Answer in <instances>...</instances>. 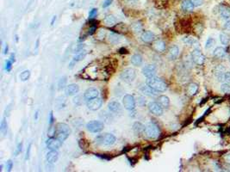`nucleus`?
<instances>
[{"label": "nucleus", "mask_w": 230, "mask_h": 172, "mask_svg": "<svg viewBox=\"0 0 230 172\" xmlns=\"http://www.w3.org/2000/svg\"><path fill=\"white\" fill-rule=\"evenodd\" d=\"M22 147H23V143H20L19 145H18V146H17V152H16V154H19L21 152H22Z\"/></svg>", "instance_id": "46"}, {"label": "nucleus", "mask_w": 230, "mask_h": 172, "mask_svg": "<svg viewBox=\"0 0 230 172\" xmlns=\"http://www.w3.org/2000/svg\"><path fill=\"white\" fill-rule=\"evenodd\" d=\"M229 50H230V46H229Z\"/></svg>", "instance_id": "55"}, {"label": "nucleus", "mask_w": 230, "mask_h": 172, "mask_svg": "<svg viewBox=\"0 0 230 172\" xmlns=\"http://www.w3.org/2000/svg\"><path fill=\"white\" fill-rule=\"evenodd\" d=\"M122 104L124 106V108L129 110V111H132L134 110L135 107H136V103H135V100L134 97L132 95H125L122 98Z\"/></svg>", "instance_id": "7"}, {"label": "nucleus", "mask_w": 230, "mask_h": 172, "mask_svg": "<svg viewBox=\"0 0 230 172\" xmlns=\"http://www.w3.org/2000/svg\"><path fill=\"white\" fill-rule=\"evenodd\" d=\"M130 61H131L132 64L135 66H141L142 64V57L140 54H134L131 57Z\"/></svg>", "instance_id": "26"}, {"label": "nucleus", "mask_w": 230, "mask_h": 172, "mask_svg": "<svg viewBox=\"0 0 230 172\" xmlns=\"http://www.w3.org/2000/svg\"><path fill=\"white\" fill-rule=\"evenodd\" d=\"M225 68L222 66H216L215 71V74L216 76V78H218L219 81H224V74H225Z\"/></svg>", "instance_id": "21"}, {"label": "nucleus", "mask_w": 230, "mask_h": 172, "mask_svg": "<svg viewBox=\"0 0 230 172\" xmlns=\"http://www.w3.org/2000/svg\"><path fill=\"white\" fill-rule=\"evenodd\" d=\"M132 29H133V31L134 32H135V33H141V31H142V25H141V23L139 22H134V23H133V25H132Z\"/></svg>", "instance_id": "34"}, {"label": "nucleus", "mask_w": 230, "mask_h": 172, "mask_svg": "<svg viewBox=\"0 0 230 172\" xmlns=\"http://www.w3.org/2000/svg\"><path fill=\"white\" fill-rule=\"evenodd\" d=\"M191 59L195 64L198 66H202L205 61V57L200 49H194L191 52Z\"/></svg>", "instance_id": "9"}, {"label": "nucleus", "mask_w": 230, "mask_h": 172, "mask_svg": "<svg viewBox=\"0 0 230 172\" xmlns=\"http://www.w3.org/2000/svg\"><path fill=\"white\" fill-rule=\"evenodd\" d=\"M46 145L49 150H59L61 146V141L57 138L51 137L47 140Z\"/></svg>", "instance_id": "11"}, {"label": "nucleus", "mask_w": 230, "mask_h": 172, "mask_svg": "<svg viewBox=\"0 0 230 172\" xmlns=\"http://www.w3.org/2000/svg\"><path fill=\"white\" fill-rule=\"evenodd\" d=\"M103 127H104L103 123L99 121V120H91L86 124L87 130L90 131L91 133H94V134L101 132L103 129Z\"/></svg>", "instance_id": "6"}, {"label": "nucleus", "mask_w": 230, "mask_h": 172, "mask_svg": "<svg viewBox=\"0 0 230 172\" xmlns=\"http://www.w3.org/2000/svg\"><path fill=\"white\" fill-rule=\"evenodd\" d=\"M55 20H56V16H53V19H52V21H51V25H53Z\"/></svg>", "instance_id": "51"}, {"label": "nucleus", "mask_w": 230, "mask_h": 172, "mask_svg": "<svg viewBox=\"0 0 230 172\" xmlns=\"http://www.w3.org/2000/svg\"><path fill=\"white\" fill-rule=\"evenodd\" d=\"M112 2H113V0H105V1L103 2V8L109 7V6L112 3Z\"/></svg>", "instance_id": "43"}, {"label": "nucleus", "mask_w": 230, "mask_h": 172, "mask_svg": "<svg viewBox=\"0 0 230 172\" xmlns=\"http://www.w3.org/2000/svg\"><path fill=\"white\" fill-rule=\"evenodd\" d=\"M71 133H72L71 128L69 127L68 125H66V123H59V124H57V126L55 127L56 138L58 139H60L61 142L65 141L66 138L69 137Z\"/></svg>", "instance_id": "2"}, {"label": "nucleus", "mask_w": 230, "mask_h": 172, "mask_svg": "<svg viewBox=\"0 0 230 172\" xmlns=\"http://www.w3.org/2000/svg\"><path fill=\"white\" fill-rule=\"evenodd\" d=\"M224 82L230 84V72H225V74H224Z\"/></svg>", "instance_id": "42"}, {"label": "nucleus", "mask_w": 230, "mask_h": 172, "mask_svg": "<svg viewBox=\"0 0 230 172\" xmlns=\"http://www.w3.org/2000/svg\"><path fill=\"white\" fill-rule=\"evenodd\" d=\"M19 78H20V79H21L23 82L27 81V80L30 78V71L29 70H25V71H22L21 74L19 75Z\"/></svg>", "instance_id": "33"}, {"label": "nucleus", "mask_w": 230, "mask_h": 172, "mask_svg": "<svg viewBox=\"0 0 230 172\" xmlns=\"http://www.w3.org/2000/svg\"><path fill=\"white\" fill-rule=\"evenodd\" d=\"M224 28L227 29V30H229L230 31V19H228L224 24Z\"/></svg>", "instance_id": "45"}, {"label": "nucleus", "mask_w": 230, "mask_h": 172, "mask_svg": "<svg viewBox=\"0 0 230 172\" xmlns=\"http://www.w3.org/2000/svg\"><path fill=\"white\" fill-rule=\"evenodd\" d=\"M179 48L178 46H172L170 48L168 53L170 59H175L179 56Z\"/></svg>", "instance_id": "25"}, {"label": "nucleus", "mask_w": 230, "mask_h": 172, "mask_svg": "<svg viewBox=\"0 0 230 172\" xmlns=\"http://www.w3.org/2000/svg\"><path fill=\"white\" fill-rule=\"evenodd\" d=\"M229 61H230V55H229Z\"/></svg>", "instance_id": "54"}, {"label": "nucleus", "mask_w": 230, "mask_h": 172, "mask_svg": "<svg viewBox=\"0 0 230 172\" xmlns=\"http://www.w3.org/2000/svg\"><path fill=\"white\" fill-rule=\"evenodd\" d=\"M103 22H104V23L107 26H113V25H115V22H116V19H115V17L113 15H107L106 17H104Z\"/></svg>", "instance_id": "30"}, {"label": "nucleus", "mask_w": 230, "mask_h": 172, "mask_svg": "<svg viewBox=\"0 0 230 172\" xmlns=\"http://www.w3.org/2000/svg\"><path fill=\"white\" fill-rule=\"evenodd\" d=\"M221 90L223 92V93H225V94H229L230 93V84H229V83H223V84H222V85H221Z\"/></svg>", "instance_id": "36"}, {"label": "nucleus", "mask_w": 230, "mask_h": 172, "mask_svg": "<svg viewBox=\"0 0 230 172\" xmlns=\"http://www.w3.org/2000/svg\"><path fill=\"white\" fill-rule=\"evenodd\" d=\"M99 92L97 89H94V88H90L88 89H86V91L84 92V100L87 102L89 100H91L93 98H96V97H98Z\"/></svg>", "instance_id": "13"}, {"label": "nucleus", "mask_w": 230, "mask_h": 172, "mask_svg": "<svg viewBox=\"0 0 230 172\" xmlns=\"http://www.w3.org/2000/svg\"><path fill=\"white\" fill-rule=\"evenodd\" d=\"M79 87L76 84H72L67 85L65 89L66 96H75L79 93Z\"/></svg>", "instance_id": "15"}, {"label": "nucleus", "mask_w": 230, "mask_h": 172, "mask_svg": "<svg viewBox=\"0 0 230 172\" xmlns=\"http://www.w3.org/2000/svg\"><path fill=\"white\" fill-rule=\"evenodd\" d=\"M12 64H13V62H12L11 59H9V60L6 61V63H5V70H6L7 71H10L11 70V68H12Z\"/></svg>", "instance_id": "40"}, {"label": "nucleus", "mask_w": 230, "mask_h": 172, "mask_svg": "<svg viewBox=\"0 0 230 172\" xmlns=\"http://www.w3.org/2000/svg\"><path fill=\"white\" fill-rule=\"evenodd\" d=\"M97 142L98 144H101L103 145H105V146H111L113 145L115 143V140L116 138L115 137L111 134H103V135H100L97 138Z\"/></svg>", "instance_id": "4"}, {"label": "nucleus", "mask_w": 230, "mask_h": 172, "mask_svg": "<svg viewBox=\"0 0 230 172\" xmlns=\"http://www.w3.org/2000/svg\"><path fill=\"white\" fill-rule=\"evenodd\" d=\"M87 108L91 111H96L99 109L103 105V100L100 97H96L86 102Z\"/></svg>", "instance_id": "10"}, {"label": "nucleus", "mask_w": 230, "mask_h": 172, "mask_svg": "<svg viewBox=\"0 0 230 172\" xmlns=\"http://www.w3.org/2000/svg\"><path fill=\"white\" fill-rule=\"evenodd\" d=\"M66 77H63V78H60V80L59 81V84H58V88H59V89H63L65 86H66Z\"/></svg>", "instance_id": "38"}, {"label": "nucleus", "mask_w": 230, "mask_h": 172, "mask_svg": "<svg viewBox=\"0 0 230 172\" xmlns=\"http://www.w3.org/2000/svg\"><path fill=\"white\" fill-rule=\"evenodd\" d=\"M148 109L154 115L160 116L163 115V107L159 103H155V102L149 103H148Z\"/></svg>", "instance_id": "8"}, {"label": "nucleus", "mask_w": 230, "mask_h": 172, "mask_svg": "<svg viewBox=\"0 0 230 172\" xmlns=\"http://www.w3.org/2000/svg\"><path fill=\"white\" fill-rule=\"evenodd\" d=\"M220 41H221V43L224 46H228L229 43L230 38L229 36L225 33H222L220 34Z\"/></svg>", "instance_id": "32"}, {"label": "nucleus", "mask_w": 230, "mask_h": 172, "mask_svg": "<svg viewBox=\"0 0 230 172\" xmlns=\"http://www.w3.org/2000/svg\"><path fill=\"white\" fill-rule=\"evenodd\" d=\"M141 39L142 41L147 42V43L152 42L155 40V34L152 31H144L141 35Z\"/></svg>", "instance_id": "18"}, {"label": "nucleus", "mask_w": 230, "mask_h": 172, "mask_svg": "<svg viewBox=\"0 0 230 172\" xmlns=\"http://www.w3.org/2000/svg\"><path fill=\"white\" fill-rule=\"evenodd\" d=\"M224 159H225V161H226L227 163H229L230 164V153L226 155V156L224 157Z\"/></svg>", "instance_id": "48"}, {"label": "nucleus", "mask_w": 230, "mask_h": 172, "mask_svg": "<svg viewBox=\"0 0 230 172\" xmlns=\"http://www.w3.org/2000/svg\"><path fill=\"white\" fill-rule=\"evenodd\" d=\"M145 134L148 138L155 139L160 136V131L159 127L155 123L149 122L145 126Z\"/></svg>", "instance_id": "3"}, {"label": "nucleus", "mask_w": 230, "mask_h": 172, "mask_svg": "<svg viewBox=\"0 0 230 172\" xmlns=\"http://www.w3.org/2000/svg\"><path fill=\"white\" fill-rule=\"evenodd\" d=\"M12 166H13V163H12V161H11V160H9V161L7 162V164H6V168H7L8 171H11Z\"/></svg>", "instance_id": "44"}, {"label": "nucleus", "mask_w": 230, "mask_h": 172, "mask_svg": "<svg viewBox=\"0 0 230 172\" xmlns=\"http://www.w3.org/2000/svg\"><path fill=\"white\" fill-rule=\"evenodd\" d=\"M140 89L144 95L148 96H155L158 94V91H156L155 89H153L152 87H150L148 85H142Z\"/></svg>", "instance_id": "16"}, {"label": "nucleus", "mask_w": 230, "mask_h": 172, "mask_svg": "<svg viewBox=\"0 0 230 172\" xmlns=\"http://www.w3.org/2000/svg\"><path fill=\"white\" fill-rule=\"evenodd\" d=\"M133 130L137 136H141V134H145V126L141 122H135L133 125Z\"/></svg>", "instance_id": "20"}, {"label": "nucleus", "mask_w": 230, "mask_h": 172, "mask_svg": "<svg viewBox=\"0 0 230 172\" xmlns=\"http://www.w3.org/2000/svg\"><path fill=\"white\" fill-rule=\"evenodd\" d=\"M195 6L193 4V3L191 2V0H184L181 3V9L184 11L186 12H191L194 10Z\"/></svg>", "instance_id": "19"}, {"label": "nucleus", "mask_w": 230, "mask_h": 172, "mask_svg": "<svg viewBox=\"0 0 230 172\" xmlns=\"http://www.w3.org/2000/svg\"><path fill=\"white\" fill-rule=\"evenodd\" d=\"M85 55H86V51L85 50H83L82 49V50L79 51L77 52V54L73 57L72 62H79V61L82 60L85 57Z\"/></svg>", "instance_id": "31"}, {"label": "nucleus", "mask_w": 230, "mask_h": 172, "mask_svg": "<svg viewBox=\"0 0 230 172\" xmlns=\"http://www.w3.org/2000/svg\"><path fill=\"white\" fill-rule=\"evenodd\" d=\"M153 48L156 51L160 52H162L165 50V43L163 41L161 40H159L157 41L154 45H153Z\"/></svg>", "instance_id": "28"}, {"label": "nucleus", "mask_w": 230, "mask_h": 172, "mask_svg": "<svg viewBox=\"0 0 230 172\" xmlns=\"http://www.w3.org/2000/svg\"><path fill=\"white\" fill-rule=\"evenodd\" d=\"M146 84L158 92H164L167 89V85L165 84L164 80L155 76L151 77V78H147Z\"/></svg>", "instance_id": "1"}, {"label": "nucleus", "mask_w": 230, "mask_h": 172, "mask_svg": "<svg viewBox=\"0 0 230 172\" xmlns=\"http://www.w3.org/2000/svg\"><path fill=\"white\" fill-rule=\"evenodd\" d=\"M219 13H220V16L222 18L225 19V20H228L230 19V9L226 7V6H220V9H219Z\"/></svg>", "instance_id": "23"}, {"label": "nucleus", "mask_w": 230, "mask_h": 172, "mask_svg": "<svg viewBox=\"0 0 230 172\" xmlns=\"http://www.w3.org/2000/svg\"><path fill=\"white\" fill-rule=\"evenodd\" d=\"M215 44V40L212 38V37H210L207 41H206V44H205V48L206 49H210L214 47V45Z\"/></svg>", "instance_id": "35"}, {"label": "nucleus", "mask_w": 230, "mask_h": 172, "mask_svg": "<svg viewBox=\"0 0 230 172\" xmlns=\"http://www.w3.org/2000/svg\"><path fill=\"white\" fill-rule=\"evenodd\" d=\"M157 73V67L154 65H148L142 69V74L146 78L154 77Z\"/></svg>", "instance_id": "12"}, {"label": "nucleus", "mask_w": 230, "mask_h": 172, "mask_svg": "<svg viewBox=\"0 0 230 172\" xmlns=\"http://www.w3.org/2000/svg\"><path fill=\"white\" fill-rule=\"evenodd\" d=\"M46 158H47V161L50 164H53V163L57 162V160L59 158V153H58L57 150H50L49 152L47 153Z\"/></svg>", "instance_id": "17"}, {"label": "nucleus", "mask_w": 230, "mask_h": 172, "mask_svg": "<svg viewBox=\"0 0 230 172\" xmlns=\"http://www.w3.org/2000/svg\"><path fill=\"white\" fill-rule=\"evenodd\" d=\"M138 0H129V3H135V2H137Z\"/></svg>", "instance_id": "53"}, {"label": "nucleus", "mask_w": 230, "mask_h": 172, "mask_svg": "<svg viewBox=\"0 0 230 172\" xmlns=\"http://www.w3.org/2000/svg\"><path fill=\"white\" fill-rule=\"evenodd\" d=\"M7 123H6V120L5 119H3L2 122H1V127H0V130L3 134H5V132L7 131Z\"/></svg>", "instance_id": "37"}, {"label": "nucleus", "mask_w": 230, "mask_h": 172, "mask_svg": "<svg viewBox=\"0 0 230 172\" xmlns=\"http://www.w3.org/2000/svg\"><path fill=\"white\" fill-rule=\"evenodd\" d=\"M30 150H31V144H30L28 150H27V153H26V159H29L30 157Z\"/></svg>", "instance_id": "47"}, {"label": "nucleus", "mask_w": 230, "mask_h": 172, "mask_svg": "<svg viewBox=\"0 0 230 172\" xmlns=\"http://www.w3.org/2000/svg\"><path fill=\"white\" fill-rule=\"evenodd\" d=\"M183 41H184L185 44H187V45H189V46H191V47H193L195 49H199V48H200V43H199V41H197L196 38H194V37L187 36V37H185V38L183 39Z\"/></svg>", "instance_id": "14"}, {"label": "nucleus", "mask_w": 230, "mask_h": 172, "mask_svg": "<svg viewBox=\"0 0 230 172\" xmlns=\"http://www.w3.org/2000/svg\"><path fill=\"white\" fill-rule=\"evenodd\" d=\"M98 14V9H92L91 10H90V13H89V18L90 19H92L97 16Z\"/></svg>", "instance_id": "39"}, {"label": "nucleus", "mask_w": 230, "mask_h": 172, "mask_svg": "<svg viewBox=\"0 0 230 172\" xmlns=\"http://www.w3.org/2000/svg\"><path fill=\"white\" fill-rule=\"evenodd\" d=\"M108 108H109L110 111L116 113V112H119L122 109V106H121V104H120L119 102L112 101V102L109 103V104H108Z\"/></svg>", "instance_id": "22"}, {"label": "nucleus", "mask_w": 230, "mask_h": 172, "mask_svg": "<svg viewBox=\"0 0 230 172\" xmlns=\"http://www.w3.org/2000/svg\"><path fill=\"white\" fill-rule=\"evenodd\" d=\"M198 90V85L195 83H191L190 84L188 87H187V93L189 96H194L196 95Z\"/></svg>", "instance_id": "27"}, {"label": "nucleus", "mask_w": 230, "mask_h": 172, "mask_svg": "<svg viewBox=\"0 0 230 172\" xmlns=\"http://www.w3.org/2000/svg\"><path fill=\"white\" fill-rule=\"evenodd\" d=\"M135 78H136V71L133 68L124 69L120 75V78L126 83H131L135 79Z\"/></svg>", "instance_id": "5"}, {"label": "nucleus", "mask_w": 230, "mask_h": 172, "mask_svg": "<svg viewBox=\"0 0 230 172\" xmlns=\"http://www.w3.org/2000/svg\"><path fill=\"white\" fill-rule=\"evenodd\" d=\"M11 60L14 63L15 62V55H14V53H11Z\"/></svg>", "instance_id": "50"}, {"label": "nucleus", "mask_w": 230, "mask_h": 172, "mask_svg": "<svg viewBox=\"0 0 230 172\" xmlns=\"http://www.w3.org/2000/svg\"><path fill=\"white\" fill-rule=\"evenodd\" d=\"M191 2L193 3L195 7H199L202 6L204 3V0H191Z\"/></svg>", "instance_id": "41"}, {"label": "nucleus", "mask_w": 230, "mask_h": 172, "mask_svg": "<svg viewBox=\"0 0 230 172\" xmlns=\"http://www.w3.org/2000/svg\"><path fill=\"white\" fill-rule=\"evenodd\" d=\"M158 103H160L163 108H168L170 105V99L166 96H160L158 98Z\"/></svg>", "instance_id": "29"}, {"label": "nucleus", "mask_w": 230, "mask_h": 172, "mask_svg": "<svg viewBox=\"0 0 230 172\" xmlns=\"http://www.w3.org/2000/svg\"><path fill=\"white\" fill-rule=\"evenodd\" d=\"M213 55L215 58H218V59H222V58H224L226 55H227V52L226 49L222 47H218L216 48L215 50H214Z\"/></svg>", "instance_id": "24"}, {"label": "nucleus", "mask_w": 230, "mask_h": 172, "mask_svg": "<svg viewBox=\"0 0 230 172\" xmlns=\"http://www.w3.org/2000/svg\"><path fill=\"white\" fill-rule=\"evenodd\" d=\"M7 52H8V46L6 45V46H5V48H4V54H6Z\"/></svg>", "instance_id": "52"}, {"label": "nucleus", "mask_w": 230, "mask_h": 172, "mask_svg": "<svg viewBox=\"0 0 230 172\" xmlns=\"http://www.w3.org/2000/svg\"><path fill=\"white\" fill-rule=\"evenodd\" d=\"M53 122V112H51L50 114V124H52Z\"/></svg>", "instance_id": "49"}]
</instances>
